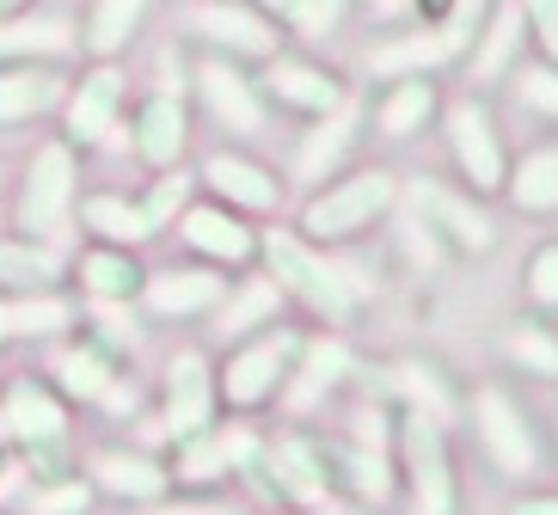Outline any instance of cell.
Listing matches in <instances>:
<instances>
[{
  "label": "cell",
  "mask_w": 558,
  "mask_h": 515,
  "mask_svg": "<svg viewBox=\"0 0 558 515\" xmlns=\"http://www.w3.org/2000/svg\"><path fill=\"white\" fill-rule=\"evenodd\" d=\"M74 197H81V154L56 135V142H44V148L32 154V167L19 179V197H13L19 233H25V240H50V233L74 216Z\"/></svg>",
  "instance_id": "5"
},
{
  "label": "cell",
  "mask_w": 558,
  "mask_h": 515,
  "mask_svg": "<svg viewBox=\"0 0 558 515\" xmlns=\"http://www.w3.org/2000/svg\"><path fill=\"white\" fill-rule=\"evenodd\" d=\"M504 184H509V203H515V209H534V216L558 209V148L527 154L515 172H504Z\"/></svg>",
  "instance_id": "32"
},
{
  "label": "cell",
  "mask_w": 558,
  "mask_h": 515,
  "mask_svg": "<svg viewBox=\"0 0 558 515\" xmlns=\"http://www.w3.org/2000/svg\"><path fill=\"white\" fill-rule=\"evenodd\" d=\"M344 7H350V0H319V19H326V32L338 25V19H344Z\"/></svg>",
  "instance_id": "48"
},
{
  "label": "cell",
  "mask_w": 558,
  "mask_h": 515,
  "mask_svg": "<svg viewBox=\"0 0 558 515\" xmlns=\"http://www.w3.org/2000/svg\"><path fill=\"white\" fill-rule=\"evenodd\" d=\"M527 289L541 307H558V246L534 252V265H527Z\"/></svg>",
  "instance_id": "43"
},
{
  "label": "cell",
  "mask_w": 558,
  "mask_h": 515,
  "mask_svg": "<svg viewBox=\"0 0 558 515\" xmlns=\"http://www.w3.org/2000/svg\"><path fill=\"white\" fill-rule=\"evenodd\" d=\"M130 148L142 167H179L184 148H191V99L184 86H154L148 99L135 105L130 117Z\"/></svg>",
  "instance_id": "10"
},
{
  "label": "cell",
  "mask_w": 558,
  "mask_h": 515,
  "mask_svg": "<svg viewBox=\"0 0 558 515\" xmlns=\"http://www.w3.org/2000/svg\"><path fill=\"white\" fill-rule=\"evenodd\" d=\"M295 405H313L319 393H331V387L350 375V350L338 344V338H319V344H301V356H295Z\"/></svg>",
  "instance_id": "33"
},
{
  "label": "cell",
  "mask_w": 558,
  "mask_h": 515,
  "mask_svg": "<svg viewBox=\"0 0 558 515\" xmlns=\"http://www.w3.org/2000/svg\"><path fill=\"white\" fill-rule=\"evenodd\" d=\"M81 289L105 307H123V301H142V283H148V265L135 258V246H93L81 252V265H74Z\"/></svg>",
  "instance_id": "23"
},
{
  "label": "cell",
  "mask_w": 558,
  "mask_h": 515,
  "mask_svg": "<svg viewBox=\"0 0 558 515\" xmlns=\"http://www.w3.org/2000/svg\"><path fill=\"white\" fill-rule=\"evenodd\" d=\"M277 307H282V289L270 277H252L246 289H228L215 301V332L221 338H246L258 326H277Z\"/></svg>",
  "instance_id": "29"
},
{
  "label": "cell",
  "mask_w": 558,
  "mask_h": 515,
  "mask_svg": "<svg viewBox=\"0 0 558 515\" xmlns=\"http://www.w3.org/2000/svg\"><path fill=\"white\" fill-rule=\"evenodd\" d=\"M399 233H405V252H411V265H417V270H436V265H442V233L424 221V209H417V203H405Z\"/></svg>",
  "instance_id": "39"
},
{
  "label": "cell",
  "mask_w": 558,
  "mask_h": 515,
  "mask_svg": "<svg viewBox=\"0 0 558 515\" xmlns=\"http://www.w3.org/2000/svg\"><path fill=\"white\" fill-rule=\"evenodd\" d=\"M399 454H405L411 473V515H454V466H448L442 424L411 412L405 430H399Z\"/></svg>",
  "instance_id": "8"
},
{
  "label": "cell",
  "mask_w": 558,
  "mask_h": 515,
  "mask_svg": "<svg viewBox=\"0 0 558 515\" xmlns=\"http://www.w3.org/2000/svg\"><path fill=\"white\" fill-rule=\"evenodd\" d=\"M0 191H7V172H0Z\"/></svg>",
  "instance_id": "52"
},
{
  "label": "cell",
  "mask_w": 558,
  "mask_h": 515,
  "mask_svg": "<svg viewBox=\"0 0 558 515\" xmlns=\"http://www.w3.org/2000/svg\"><path fill=\"white\" fill-rule=\"evenodd\" d=\"M368 7H375V19H380V25H393V19L417 13V0H368Z\"/></svg>",
  "instance_id": "46"
},
{
  "label": "cell",
  "mask_w": 558,
  "mask_h": 515,
  "mask_svg": "<svg viewBox=\"0 0 558 515\" xmlns=\"http://www.w3.org/2000/svg\"><path fill=\"white\" fill-rule=\"evenodd\" d=\"M184 37H197L209 56H233V62H264L282 50V25L264 19L252 0H191Z\"/></svg>",
  "instance_id": "6"
},
{
  "label": "cell",
  "mask_w": 558,
  "mask_h": 515,
  "mask_svg": "<svg viewBox=\"0 0 558 515\" xmlns=\"http://www.w3.org/2000/svg\"><path fill=\"white\" fill-rule=\"evenodd\" d=\"M13 344V332H7V295H0V350Z\"/></svg>",
  "instance_id": "50"
},
{
  "label": "cell",
  "mask_w": 558,
  "mask_h": 515,
  "mask_svg": "<svg viewBox=\"0 0 558 515\" xmlns=\"http://www.w3.org/2000/svg\"><path fill=\"white\" fill-rule=\"evenodd\" d=\"M172 228H179L184 246L197 252L203 265H215V270H228V265H252V258H258V233H252L246 221L233 216L228 203H215V197L184 203Z\"/></svg>",
  "instance_id": "13"
},
{
  "label": "cell",
  "mask_w": 558,
  "mask_h": 515,
  "mask_svg": "<svg viewBox=\"0 0 558 515\" xmlns=\"http://www.w3.org/2000/svg\"><path fill=\"white\" fill-rule=\"evenodd\" d=\"M313 515H331V510H313Z\"/></svg>",
  "instance_id": "53"
},
{
  "label": "cell",
  "mask_w": 558,
  "mask_h": 515,
  "mask_svg": "<svg viewBox=\"0 0 558 515\" xmlns=\"http://www.w3.org/2000/svg\"><path fill=\"white\" fill-rule=\"evenodd\" d=\"M7 424H13V436L25 442V454L32 449H68V400L56 393L50 381H13L7 387Z\"/></svg>",
  "instance_id": "20"
},
{
  "label": "cell",
  "mask_w": 558,
  "mask_h": 515,
  "mask_svg": "<svg viewBox=\"0 0 558 515\" xmlns=\"http://www.w3.org/2000/svg\"><path fill=\"white\" fill-rule=\"evenodd\" d=\"M191 93H197V111L209 117L221 135H233V142H258V135L270 130V105H264V93H258V74H246L233 56L203 50L197 62H191Z\"/></svg>",
  "instance_id": "4"
},
{
  "label": "cell",
  "mask_w": 558,
  "mask_h": 515,
  "mask_svg": "<svg viewBox=\"0 0 558 515\" xmlns=\"http://www.w3.org/2000/svg\"><path fill=\"white\" fill-rule=\"evenodd\" d=\"M7 466H13V461H7V449H0V479H7Z\"/></svg>",
  "instance_id": "51"
},
{
  "label": "cell",
  "mask_w": 558,
  "mask_h": 515,
  "mask_svg": "<svg viewBox=\"0 0 558 515\" xmlns=\"http://www.w3.org/2000/svg\"><path fill=\"white\" fill-rule=\"evenodd\" d=\"M448 148H454V160H460V179L473 184V191H504V172H509V160H504V142H497V123H492V111L478 99H460V105H448Z\"/></svg>",
  "instance_id": "15"
},
{
  "label": "cell",
  "mask_w": 558,
  "mask_h": 515,
  "mask_svg": "<svg viewBox=\"0 0 558 515\" xmlns=\"http://www.w3.org/2000/svg\"><path fill=\"white\" fill-rule=\"evenodd\" d=\"M228 295V277H215V265H172V270H148L142 301L154 319H197L215 314V301Z\"/></svg>",
  "instance_id": "19"
},
{
  "label": "cell",
  "mask_w": 558,
  "mask_h": 515,
  "mask_svg": "<svg viewBox=\"0 0 558 515\" xmlns=\"http://www.w3.org/2000/svg\"><path fill=\"white\" fill-rule=\"evenodd\" d=\"M62 289V258H56L44 240H25V233H7L0 240V295H56Z\"/></svg>",
  "instance_id": "26"
},
{
  "label": "cell",
  "mask_w": 558,
  "mask_h": 515,
  "mask_svg": "<svg viewBox=\"0 0 558 515\" xmlns=\"http://www.w3.org/2000/svg\"><path fill=\"white\" fill-rule=\"evenodd\" d=\"M522 0H504L485 25H478V50H473V81H497L509 68V56H515V44H522Z\"/></svg>",
  "instance_id": "30"
},
{
  "label": "cell",
  "mask_w": 558,
  "mask_h": 515,
  "mask_svg": "<svg viewBox=\"0 0 558 515\" xmlns=\"http://www.w3.org/2000/svg\"><path fill=\"white\" fill-rule=\"evenodd\" d=\"M93 491H105V498H117V503H135V510H148V503H160L166 491H172V473H166L160 461H148V454L99 449V454H93Z\"/></svg>",
  "instance_id": "22"
},
{
  "label": "cell",
  "mask_w": 558,
  "mask_h": 515,
  "mask_svg": "<svg viewBox=\"0 0 558 515\" xmlns=\"http://www.w3.org/2000/svg\"><path fill=\"white\" fill-rule=\"evenodd\" d=\"M515 515H558V498H522Z\"/></svg>",
  "instance_id": "47"
},
{
  "label": "cell",
  "mask_w": 558,
  "mask_h": 515,
  "mask_svg": "<svg viewBox=\"0 0 558 515\" xmlns=\"http://www.w3.org/2000/svg\"><path fill=\"white\" fill-rule=\"evenodd\" d=\"M258 93H264V105H282V111H301V117H331L344 105V86H338L331 68L307 62V56H289V50L264 56Z\"/></svg>",
  "instance_id": "12"
},
{
  "label": "cell",
  "mask_w": 558,
  "mask_h": 515,
  "mask_svg": "<svg viewBox=\"0 0 558 515\" xmlns=\"http://www.w3.org/2000/svg\"><path fill=\"white\" fill-rule=\"evenodd\" d=\"M74 50H81V19L56 7H25L0 19V62H68Z\"/></svg>",
  "instance_id": "16"
},
{
  "label": "cell",
  "mask_w": 558,
  "mask_h": 515,
  "mask_svg": "<svg viewBox=\"0 0 558 515\" xmlns=\"http://www.w3.org/2000/svg\"><path fill=\"white\" fill-rule=\"evenodd\" d=\"M68 93V62H0V130L56 111Z\"/></svg>",
  "instance_id": "18"
},
{
  "label": "cell",
  "mask_w": 558,
  "mask_h": 515,
  "mask_svg": "<svg viewBox=\"0 0 558 515\" xmlns=\"http://www.w3.org/2000/svg\"><path fill=\"white\" fill-rule=\"evenodd\" d=\"M473 424H478L485 454L497 461V473H509V479H534V473H541V442H534V430H527V417L509 405V393L485 387V393L473 400Z\"/></svg>",
  "instance_id": "14"
},
{
  "label": "cell",
  "mask_w": 558,
  "mask_h": 515,
  "mask_svg": "<svg viewBox=\"0 0 558 515\" xmlns=\"http://www.w3.org/2000/svg\"><path fill=\"white\" fill-rule=\"evenodd\" d=\"M197 184L209 191L215 203H228L233 216H270V209L282 203V179H277L270 167H258L252 154H240V148L203 154Z\"/></svg>",
  "instance_id": "11"
},
{
  "label": "cell",
  "mask_w": 558,
  "mask_h": 515,
  "mask_svg": "<svg viewBox=\"0 0 558 515\" xmlns=\"http://www.w3.org/2000/svg\"><path fill=\"white\" fill-rule=\"evenodd\" d=\"M509 356L527 368V375H541V381H558V338L541 332V326H522V332L509 338Z\"/></svg>",
  "instance_id": "37"
},
{
  "label": "cell",
  "mask_w": 558,
  "mask_h": 515,
  "mask_svg": "<svg viewBox=\"0 0 558 515\" xmlns=\"http://www.w3.org/2000/svg\"><path fill=\"white\" fill-rule=\"evenodd\" d=\"M515 99L527 105V111H541L558 123V62H541V68H522L515 74Z\"/></svg>",
  "instance_id": "40"
},
{
  "label": "cell",
  "mask_w": 558,
  "mask_h": 515,
  "mask_svg": "<svg viewBox=\"0 0 558 515\" xmlns=\"http://www.w3.org/2000/svg\"><path fill=\"white\" fill-rule=\"evenodd\" d=\"M215 405H221V393H215L209 356H203V350H179V356L166 363V381H160V412H166L172 442L215 430Z\"/></svg>",
  "instance_id": "9"
},
{
  "label": "cell",
  "mask_w": 558,
  "mask_h": 515,
  "mask_svg": "<svg viewBox=\"0 0 558 515\" xmlns=\"http://www.w3.org/2000/svg\"><path fill=\"white\" fill-rule=\"evenodd\" d=\"M50 375H56L50 387L62 393V400H86V405H93L105 387L117 381V350L105 344L99 332H81L74 344H62V356H56Z\"/></svg>",
  "instance_id": "25"
},
{
  "label": "cell",
  "mask_w": 558,
  "mask_h": 515,
  "mask_svg": "<svg viewBox=\"0 0 558 515\" xmlns=\"http://www.w3.org/2000/svg\"><path fill=\"white\" fill-rule=\"evenodd\" d=\"M485 7H492V0H448V19H442V25H460L466 37H478V25H485Z\"/></svg>",
  "instance_id": "44"
},
{
  "label": "cell",
  "mask_w": 558,
  "mask_h": 515,
  "mask_svg": "<svg viewBox=\"0 0 558 515\" xmlns=\"http://www.w3.org/2000/svg\"><path fill=\"white\" fill-rule=\"evenodd\" d=\"M191 184H197L191 172H172V167H166V179H154V191L142 197V216H148L154 233H166L172 221H179V209L191 203Z\"/></svg>",
  "instance_id": "36"
},
{
  "label": "cell",
  "mask_w": 558,
  "mask_h": 515,
  "mask_svg": "<svg viewBox=\"0 0 558 515\" xmlns=\"http://www.w3.org/2000/svg\"><path fill=\"white\" fill-rule=\"evenodd\" d=\"M264 19H277L282 32L295 37H326V19H319V0H252Z\"/></svg>",
  "instance_id": "41"
},
{
  "label": "cell",
  "mask_w": 558,
  "mask_h": 515,
  "mask_svg": "<svg viewBox=\"0 0 558 515\" xmlns=\"http://www.w3.org/2000/svg\"><path fill=\"white\" fill-rule=\"evenodd\" d=\"M522 19H527V32L541 37L546 62H558V0H522Z\"/></svg>",
  "instance_id": "42"
},
{
  "label": "cell",
  "mask_w": 558,
  "mask_h": 515,
  "mask_svg": "<svg viewBox=\"0 0 558 515\" xmlns=\"http://www.w3.org/2000/svg\"><path fill=\"white\" fill-rule=\"evenodd\" d=\"M436 117V86L424 81V74H411V81H393L387 86V99H380V135H393V142H405V135H417Z\"/></svg>",
  "instance_id": "31"
},
{
  "label": "cell",
  "mask_w": 558,
  "mask_h": 515,
  "mask_svg": "<svg viewBox=\"0 0 558 515\" xmlns=\"http://www.w3.org/2000/svg\"><path fill=\"white\" fill-rule=\"evenodd\" d=\"M399 203V179L380 167H362L350 179H331L326 191H313L301 209V240L307 246H331V240H356L362 228H375Z\"/></svg>",
  "instance_id": "2"
},
{
  "label": "cell",
  "mask_w": 558,
  "mask_h": 515,
  "mask_svg": "<svg viewBox=\"0 0 558 515\" xmlns=\"http://www.w3.org/2000/svg\"><path fill=\"white\" fill-rule=\"evenodd\" d=\"M258 252L270 258V283H277L282 295L307 301V314L331 319V326H350V319H356L368 283L350 277V270H338V265H326L301 233H270V240H258Z\"/></svg>",
  "instance_id": "1"
},
{
  "label": "cell",
  "mask_w": 558,
  "mask_h": 515,
  "mask_svg": "<svg viewBox=\"0 0 558 515\" xmlns=\"http://www.w3.org/2000/svg\"><path fill=\"white\" fill-rule=\"evenodd\" d=\"M81 203V228L99 240V246H148V240H160V233L148 228V216H142V197H123V191H86Z\"/></svg>",
  "instance_id": "27"
},
{
  "label": "cell",
  "mask_w": 558,
  "mask_h": 515,
  "mask_svg": "<svg viewBox=\"0 0 558 515\" xmlns=\"http://www.w3.org/2000/svg\"><path fill=\"white\" fill-rule=\"evenodd\" d=\"M393 387L411 400V412H424V417H436V424H448L454 417V400L442 393V381L429 375V368H417V363H399L393 368Z\"/></svg>",
  "instance_id": "35"
},
{
  "label": "cell",
  "mask_w": 558,
  "mask_h": 515,
  "mask_svg": "<svg viewBox=\"0 0 558 515\" xmlns=\"http://www.w3.org/2000/svg\"><path fill=\"white\" fill-rule=\"evenodd\" d=\"M405 203H417V209H424V221L436 233H448V240H454L460 252H492V221L478 216L473 203L460 197V191H442V184H429V179H417L405 191Z\"/></svg>",
  "instance_id": "24"
},
{
  "label": "cell",
  "mask_w": 558,
  "mask_h": 515,
  "mask_svg": "<svg viewBox=\"0 0 558 515\" xmlns=\"http://www.w3.org/2000/svg\"><path fill=\"white\" fill-rule=\"evenodd\" d=\"M86 503H93L86 479H50L32 491V515H86Z\"/></svg>",
  "instance_id": "38"
},
{
  "label": "cell",
  "mask_w": 558,
  "mask_h": 515,
  "mask_svg": "<svg viewBox=\"0 0 558 515\" xmlns=\"http://www.w3.org/2000/svg\"><path fill=\"white\" fill-rule=\"evenodd\" d=\"M473 37L460 25H429V32H405V37H387L368 50V74L375 81H411V74H429V68L454 62Z\"/></svg>",
  "instance_id": "17"
},
{
  "label": "cell",
  "mask_w": 558,
  "mask_h": 515,
  "mask_svg": "<svg viewBox=\"0 0 558 515\" xmlns=\"http://www.w3.org/2000/svg\"><path fill=\"white\" fill-rule=\"evenodd\" d=\"M123 99H130V74L117 62H86L81 81L62 93V142L74 154H93L117 130Z\"/></svg>",
  "instance_id": "7"
},
{
  "label": "cell",
  "mask_w": 558,
  "mask_h": 515,
  "mask_svg": "<svg viewBox=\"0 0 558 515\" xmlns=\"http://www.w3.org/2000/svg\"><path fill=\"white\" fill-rule=\"evenodd\" d=\"M350 142H356V105L344 99L331 117H319V130H313L307 142L295 148V179H301V184H326V179H338V167H344Z\"/></svg>",
  "instance_id": "28"
},
{
  "label": "cell",
  "mask_w": 558,
  "mask_h": 515,
  "mask_svg": "<svg viewBox=\"0 0 558 515\" xmlns=\"http://www.w3.org/2000/svg\"><path fill=\"white\" fill-rule=\"evenodd\" d=\"M148 515H233V510H221V503H197V498H191V503H148Z\"/></svg>",
  "instance_id": "45"
},
{
  "label": "cell",
  "mask_w": 558,
  "mask_h": 515,
  "mask_svg": "<svg viewBox=\"0 0 558 515\" xmlns=\"http://www.w3.org/2000/svg\"><path fill=\"white\" fill-rule=\"evenodd\" d=\"M62 326H74V307L62 301V289H56V295H19V301H7V332H13V338H56Z\"/></svg>",
  "instance_id": "34"
},
{
  "label": "cell",
  "mask_w": 558,
  "mask_h": 515,
  "mask_svg": "<svg viewBox=\"0 0 558 515\" xmlns=\"http://www.w3.org/2000/svg\"><path fill=\"white\" fill-rule=\"evenodd\" d=\"M154 0H86L81 13V56L86 62H117L135 37L148 32Z\"/></svg>",
  "instance_id": "21"
},
{
  "label": "cell",
  "mask_w": 558,
  "mask_h": 515,
  "mask_svg": "<svg viewBox=\"0 0 558 515\" xmlns=\"http://www.w3.org/2000/svg\"><path fill=\"white\" fill-rule=\"evenodd\" d=\"M25 7H37V0H0V19H13V13H25Z\"/></svg>",
  "instance_id": "49"
},
{
  "label": "cell",
  "mask_w": 558,
  "mask_h": 515,
  "mask_svg": "<svg viewBox=\"0 0 558 515\" xmlns=\"http://www.w3.org/2000/svg\"><path fill=\"white\" fill-rule=\"evenodd\" d=\"M301 344H307V338L289 332V326H270V332L246 338L228 363L215 368V393H221V405H233V412H258L264 400H277L282 387H289V375H295Z\"/></svg>",
  "instance_id": "3"
}]
</instances>
